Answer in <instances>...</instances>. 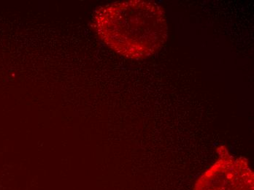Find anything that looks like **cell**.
Returning a JSON list of instances; mask_svg holds the SVG:
<instances>
[{"mask_svg": "<svg viewBox=\"0 0 254 190\" xmlns=\"http://www.w3.org/2000/svg\"><path fill=\"white\" fill-rule=\"evenodd\" d=\"M91 27L105 46L131 60L154 55L168 38L165 10L151 1L129 0L102 6L94 12Z\"/></svg>", "mask_w": 254, "mask_h": 190, "instance_id": "1", "label": "cell"}, {"mask_svg": "<svg viewBox=\"0 0 254 190\" xmlns=\"http://www.w3.org/2000/svg\"><path fill=\"white\" fill-rule=\"evenodd\" d=\"M218 159L195 182L193 190H254V174L247 159L235 157L227 146L216 150Z\"/></svg>", "mask_w": 254, "mask_h": 190, "instance_id": "2", "label": "cell"}]
</instances>
